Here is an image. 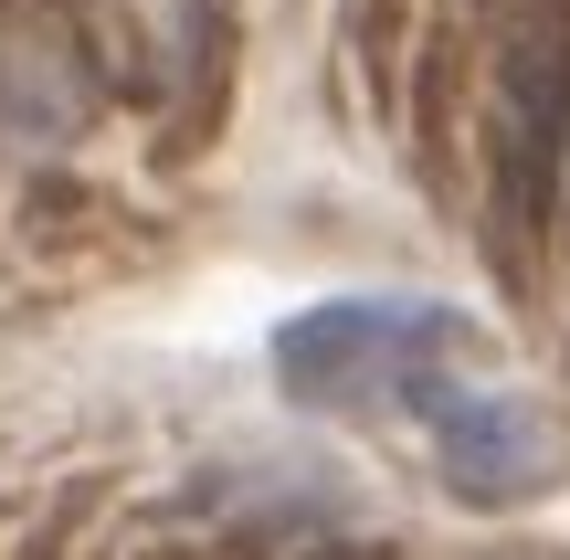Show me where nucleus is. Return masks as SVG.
Returning <instances> with one entry per match:
<instances>
[{"instance_id":"nucleus-1","label":"nucleus","mask_w":570,"mask_h":560,"mask_svg":"<svg viewBox=\"0 0 570 560\" xmlns=\"http://www.w3.org/2000/svg\"><path fill=\"white\" fill-rule=\"evenodd\" d=\"M465 350H475V328L433 296H327V307L275 328V381H285V402L360 413V402H412Z\"/></svg>"},{"instance_id":"nucleus-2","label":"nucleus","mask_w":570,"mask_h":560,"mask_svg":"<svg viewBox=\"0 0 570 560\" xmlns=\"http://www.w3.org/2000/svg\"><path fill=\"white\" fill-rule=\"evenodd\" d=\"M412 413H423L433 434V477L454 487L465 508H518V498H550L560 487V434L539 402L497 392V381H475L465 360H444V371L412 392Z\"/></svg>"},{"instance_id":"nucleus-3","label":"nucleus","mask_w":570,"mask_h":560,"mask_svg":"<svg viewBox=\"0 0 570 560\" xmlns=\"http://www.w3.org/2000/svg\"><path fill=\"white\" fill-rule=\"evenodd\" d=\"M560 148H570V21H529L497 63V190H508L518 223L550 212L560 180Z\"/></svg>"},{"instance_id":"nucleus-4","label":"nucleus","mask_w":570,"mask_h":560,"mask_svg":"<svg viewBox=\"0 0 570 560\" xmlns=\"http://www.w3.org/2000/svg\"><path fill=\"white\" fill-rule=\"evenodd\" d=\"M212 53V0H96L85 11V63L127 96H180Z\"/></svg>"}]
</instances>
